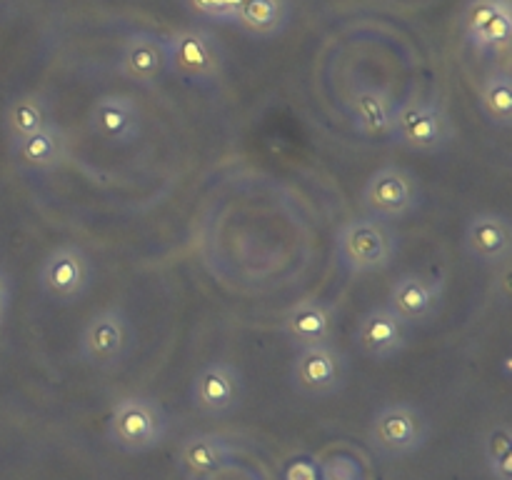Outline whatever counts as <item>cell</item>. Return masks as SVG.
<instances>
[{"label": "cell", "mask_w": 512, "mask_h": 480, "mask_svg": "<svg viewBox=\"0 0 512 480\" xmlns=\"http://www.w3.org/2000/svg\"><path fill=\"white\" fill-rule=\"evenodd\" d=\"M398 245L400 235L393 223L370 215L348 220L335 235V253L340 265L353 275L385 270L398 255Z\"/></svg>", "instance_id": "6da1fadb"}, {"label": "cell", "mask_w": 512, "mask_h": 480, "mask_svg": "<svg viewBox=\"0 0 512 480\" xmlns=\"http://www.w3.org/2000/svg\"><path fill=\"white\" fill-rule=\"evenodd\" d=\"M455 133L453 118L438 100L408 98L405 103H395L388 138L408 153L433 155L450 148Z\"/></svg>", "instance_id": "7a4b0ae2"}, {"label": "cell", "mask_w": 512, "mask_h": 480, "mask_svg": "<svg viewBox=\"0 0 512 480\" xmlns=\"http://www.w3.org/2000/svg\"><path fill=\"white\" fill-rule=\"evenodd\" d=\"M105 435L123 453H150L160 448L168 435V415L155 398L128 395V398H120L110 410Z\"/></svg>", "instance_id": "3957f363"}, {"label": "cell", "mask_w": 512, "mask_h": 480, "mask_svg": "<svg viewBox=\"0 0 512 480\" xmlns=\"http://www.w3.org/2000/svg\"><path fill=\"white\" fill-rule=\"evenodd\" d=\"M168 70L185 83L210 88L223 78L225 58L213 33L203 28H180L165 38Z\"/></svg>", "instance_id": "277c9868"}, {"label": "cell", "mask_w": 512, "mask_h": 480, "mask_svg": "<svg viewBox=\"0 0 512 480\" xmlns=\"http://www.w3.org/2000/svg\"><path fill=\"white\" fill-rule=\"evenodd\" d=\"M135 343V330L120 308H103L85 320L78 338V353L88 368L115 370L123 365Z\"/></svg>", "instance_id": "5b68a950"}, {"label": "cell", "mask_w": 512, "mask_h": 480, "mask_svg": "<svg viewBox=\"0 0 512 480\" xmlns=\"http://www.w3.org/2000/svg\"><path fill=\"white\" fill-rule=\"evenodd\" d=\"M420 203H423V190L418 175L400 165H385L375 170L360 190V205L365 215L385 223L408 218L420 208Z\"/></svg>", "instance_id": "8992f818"}, {"label": "cell", "mask_w": 512, "mask_h": 480, "mask_svg": "<svg viewBox=\"0 0 512 480\" xmlns=\"http://www.w3.org/2000/svg\"><path fill=\"white\" fill-rule=\"evenodd\" d=\"M430 423L420 408L410 403H393L373 415L368 440L378 455L388 460L413 455L428 443Z\"/></svg>", "instance_id": "52a82bcc"}, {"label": "cell", "mask_w": 512, "mask_h": 480, "mask_svg": "<svg viewBox=\"0 0 512 480\" xmlns=\"http://www.w3.org/2000/svg\"><path fill=\"white\" fill-rule=\"evenodd\" d=\"M95 268L80 245H58L43 258L38 270V288L50 303L73 305L90 290Z\"/></svg>", "instance_id": "ba28073f"}, {"label": "cell", "mask_w": 512, "mask_h": 480, "mask_svg": "<svg viewBox=\"0 0 512 480\" xmlns=\"http://www.w3.org/2000/svg\"><path fill=\"white\" fill-rule=\"evenodd\" d=\"M290 383L305 398H330L348 385V360L333 343L298 350Z\"/></svg>", "instance_id": "9c48e42d"}, {"label": "cell", "mask_w": 512, "mask_h": 480, "mask_svg": "<svg viewBox=\"0 0 512 480\" xmlns=\"http://www.w3.org/2000/svg\"><path fill=\"white\" fill-rule=\"evenodd\" d=\"M445 305V283L433 275L403 273L388 293V308L408 328H423L438 320Z\"/></svg>", "instance_id": "30bf717a"}, {"label": "cell", "mask_w": 512, "mask_h": 480, "mask_svg": "<svg viewBox=\"0 0 512 480\" xmlns=\"http://www.w3.org/2000/svg\"><path fill=\"white\" fill-rule=\"evenodd\" d=\"M190 400L195 410L210 418L235 413L243 403V375L233 363L213 360L195 373L190 385Z\"/></svg>", "instance_id": "8fae6325"}, {"label": "cell", "mask_w": 512, "mask_h": 480, "mask_svg": "<svg viewBox=\"0 0 512 480\" xmlns=\"http://www.w3.org/2000/svg\"><path fill=\"white\" fill-rule=\"evenodd\" d=\"M460 20H463L465 43L480 55H498L510 45V0H468Z\"/></svg>", "instance_id": "7c38bea8"}, {"label": "cell", "mask_w": 512, "mask_h": 480, "mask_svg": "<svg viewBox=\"0 0 512 480\" xmlns=\"http://www.w3.org/2000/svg\"><path fill=\"white\" fill-rule=\"evenodd\" d=\"M88 123L105 143L133 145L143 135V110L130 95L108 93L93 100Z\"/></svg>", "instance_id": "4fadbf2b"}, {"label": "cell", "mask_w": 512, "mask_h": 480, "mask_svg": "<svg viewBox=\"0 0 512 480\" xmlns=\"http://www.w3.org/2000/svg\"><path fill=\"white\" fill-rule=\"evenodd\" d=\"M463 248L473 263L485 268L505 265L512 250V225L503 213H475L465 223Z\"/></svg>", "instance_id": "5bb4252c"}, {"label": "cell", "mask_w": 512, "mask_h": 480, "mask_svg": "<svg viewBox=\"0 0 512 480\" xmlns=\"http://www.w3.org/2000/svg\"><path fill=\"white\" fill-rule=\"evenodd\" d=\"M118 73L140 88H155L168 73L165 40L150 30H135L123 40L118 53Z\"/></svg>", "instance_id": "9a60e30c"}, {"label": "cell", "mask_w": 512, "mask_h": 480, "mask_svg": "<svg viewBox=\"0 0 512 480\" xmlns=\"http://www.w3.org/2000/svg\"><path fill=\"white\" fill-rule=\"evenodd\" d=\"M355 345L365 358L388 363L408 348V325L388 305L370 308L355 330Z\"/></svg>", "instance_id": "2e32d148"}, {"label": "cell", "mask_w": 512, "mask_h": 480, "mask_svg": "<svg viewBox=\"0 0 512 480\" xmlns=\"http://www.w3.org/2000/svg\"><path fill=\"white\" fill-rule=\"evenodd\" d=\"M333 323L335 313L325 300L305 298L285 313L280 330L290 345L303 350L315 348V345H328L333 338Z\"/></svg>", "instance_id": "e0dca14e"}, {"label": "cell", "mask_w": 512, "mask_h": 480, "mask_svg": "<svg viewBox=\"0 0 512 480\" xmlns=\"http://www.w3.org/2000/svg\"><path fill=\"white\" fill-rule=\"evenodd\" d=\"M10 153H13L15 165L23 168L25 173H53L68 163L70 140L68 133L50 120L43 130L25 138L23 143L13 145Z\"/></svg>", "instance_id": "ac0fdd59"}, {"label": "cell", "mask_w": 512, "mask_h": 480, "mask_svg": "<svg viewBox=\"0 0 512 480\" xmlns=\"http://www.w3.org/2000/svg\"><path fill=\"white\" fill-rule=\"evenodd\" d=\"M233 460V445L215 433L188 435L180 445L178 463L188 478H208Z\"/></svg>", "instance_id": "d6986e66"}, {"label": "cell", "mask_w": 512, "mask_h": 480, "mask_svg": "<svg viewBox=\"0 0 512 480\" xmlns=\"http://www.w3.org/2000/svg\"><path fill=\"white\" fill-rule=\"evenodd\" d=\"M395 100L388 90L375 88V85H363L350 95V118H353L355 130L368 138H385L390 135L393 125Z\"/></svg>", "instance_id": "ffe728a7"}, {"label": "cell", "mask_w": 512, "mask_h": 480, "mask_svg": "<svg viewBox=\"0 0 512 480\" xmlns=\"http://www.w3.org/2000/svg\"><path fill=\"white\" fill-rule=\"evenodd\" d=\"M290 23L288 0H240L233 25L253 38H275Z\"/></svg>", "instance_id": "44dd1931"}, {"label": "cell", "mask_w": 512, "mask_h": 480, "mask_svg": "<svg viewBox=\"0 0 512 480\" xmlns=\"http://www.w3.org/2000/svg\"><path fill=\"white\" fill-rule=\"evenodd\" d=\"M53 120L50 115V103L40 93L15 95L5 110V135L10 140V148L23 143L25 138L43 130Z\"/></svg>", "instance_id": "7402d4cb"}, {"label": "cell", "mask_w": 512, "mask_h": 480, "mask_svg": "<svg viewBox=\"0 0 512 480\" xmlns=\"http://www.w3.org/2000/svg\"><path fill=\"white\" fill-rule=\"evenodd\" d=\"M478 105L483 118L493 128L508 130L512 125V75L510 70H493L483 80L478 93Z\"/></svg>", "instance_id": "603a6c76"}, {"label": "cell", "mask_w": 512, "mask_h": 480, "mask_svg": "<svg viewBox=\"0 0 512 480\" xmlns=\"http://www.w3.org/2000/svg\"><path fill=\"white\" fill-rule=\"evenodd\" d=\"M483 455L493 480H512V430L508 423H498L485 433Z\"/></svg>", "instance_id": "cb8c5ba5"}, {"label": "cell", "mask_w": 512, "mask_h": 480, "mask_svg": "<svg viewBox=\"0 0 512 480\" xmlns=\"http://www.w3.org/2000/svg\"><path fill=\"white\" fill-rule=\"evenodd\" d=\"M238 5L240 0H185L190 13L213 23H233Z\"/></svg>", "instance_id": "d4e9b609"}, {"label": "cell", "mask_w": 512, "mask_h": 480, "mask_svg": "<svg viewBox=\"0 0 512 480\" xmlns=\"http://www.w3.org/2000/svg\"><path fill=\"white\" fill-rule=\"evenodd\" d=\"M283 480H325V470L310 458H295L285 465Z\"/></svg>", "instance_id": "484cf974"}, {"label": "cell", "mask_w": 512, "mask_h": 480, "mask_svg": "<svg viewBox=\"0 0 512 480\" xmlns=\"http://www.w3.org/2000/svg\"><path fill=\"white\" fill-rule=\"evenodd\" d=\"M3 305H5V285L0 280V313H3Z\"/></svg>", "instance_id": "4316f807"}]
</instances>
